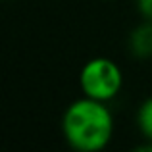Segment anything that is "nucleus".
Returning <instances> with one entry per match:
<instances>
[{
	"label": "nucleus",
	"mask_w": 152,
	"mask_h": 152,
	"mask_svg": "<svg viewBox=\"0 0 152 152\" xmlns=\"http://www.w3.org/2000/svg\"><path fill=\"white\" fill-rule=\"evenodd\" d=\"M83 96L100 102H110L115 98L123 85V73L119 66L110 58H93L83 66L79 73Z\"/></svg>",
	"instance_id": "nucleus-2"
},
{
	"label": "nucleus",
	"mask_w": 152,
	"mask_h": 152,
	"mask_svg": "<svg viewBox=\"0 0 152 152\" xmlns=\"http://www.w3.org/2000/svg\"><path fill=\"white\" fill-rule=\"evenodd\" d=\"M62 131L71 148L79 152H98L112 139L114 118L106 102L83 96L71 102L64 112Z\"/></svg>",
	"instance_id": "nucleus-1"
},
{
	"label": "nucleus",
	"mask_w": 152,
	"mask_h": 152,
	"mask_svg": "<svg viewBox=\"0 0 152 152\" xmlns=\"http://www.w3.org/2000/svg\"><path fill=\"white\" fill-rule=\"evenodd\" d=\"M137 6H139V12L142 14V18L152 21V0H137Z\"/></svg>",
	"instance_id": "nucleus-5"
},
{
	"label": "nucleus",
	"mask_w": 152,
	"mask_h": 152,
	"mask_svg": "<svg viewBox=\"0 0 152 152\" xmlns=\"http://www.w3.org/2000/svg\"><path fill=\"white\" fill-rule=\"evenodd\" d=\"M129 50L135 58L146 60L152 56V21L146 19L139 27H135L129 35Z\"/></svg>",
	"instance_id": "nucleus-3"
},
{
	"label": "nucleus",
	"mask_w": 152,
	"mask_h": 152,
	"mask_svg": "<svg viewBox=\"0 0 152 152\" xmlns=\"http://www.w3.org/2000/svg\"><path fill=\"white\" fill-rule=\"evenodd\" d=\"M137 123H139L141 133L145 135V139L152 142V98L141 104L139 114H137Z\"/></svg>",
	"instance_id": "nucleus-4"
}]
</instances>
